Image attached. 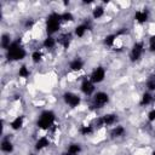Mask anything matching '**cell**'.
Instances as JSON below:
<instances>
[{
  "label": "cell",
  "mask_w": 155,
  "mask_h": 155,
  "mask_svg": "<svg viewBox=\"0 0 155 155\" xmlns=\"http://www.w3.org/2000/svg\"><path fill=\"white\" fill-rule=\"evenodd\" d=\"M27 56L25 50L21 46L18 41H12L10 47L7 48V59L8 61H22Z\"/></svg>",
  "instance_id": "1"
},
{
  "label": "cell",
  "mask_w": 155,
  "mask_h": 155,
  "mask_svg": "<svg viewBox=\"0 0 155 155\" xmlns=\"http://www.w3.org/2000/svg\"><path fill=\"white\" fill-rule=\"evenodd\" d=\"M61 22H62V15L57 13V12H52L47 16L46 19V31L48 34V36H51L52 34L57 33L61 27Z\"/></svg>",
  "instance_id": "2"
},
{
  "label": "cell",
  "mask_w": 155,
  "mask_h": 155,
  "mask_svg": "<svg viewBox=\"0 0 155 155\" xmlns=\"http://www.w3.org/2000/svg\"><path fill=\"white\" fill-rule=\"evenodd\" d=\"M54 119H56V115L53 111L51 110H45L40 114V117L38 120V127L41 128V130H48L51 126H53V122H54Z\"/></svg>",
  "instance_id": "3"
},
{
  "label": "cell",
  "mask_w": 155,
  "mask_h": 155,
  "mask_svg": "<svg viewBox=\"0 0 155 155\" xmlns=\"http://www.w3.org/2000/svg\"><path fill=\"white\" fill-rule=\"evenodd\" d=\"M143 51H144V44L142 41H138V42H134L132 48H131V53H130V58H131V62H136L138 61L142 54H143Z\"/></svg>",
  "instance_id": "4"
},
{
  "label": "cell",
  "mask_w": 155,
  "mask_h": 155,
  "mask_svg": "<svg viewBox=\"0 0 155 155\" xmlns=\"http://www.w3.org/2000/svg\"><path fill=\"white\" fill-rule=\"evenodd\" d=\"M104 78H105V69H104L103 67H97V68L91 73V75H90V80H91V82H93V84H99V82H102V81L104 80Z\"/></svg>",
  "instance_id": "5"
},
{
  "label": "cell",
  "mask_w": 155,
  "mask_h": 155,
  "mask_svg": "<svg viewBox=\"0 0 155 155\" xmlns=\"http://www.w3.org/2000/svg\"><path fill=\"white\" fill-rule=\"evenodd\" d=\"M63 99H64L65 104H68V105L71 107V108L78 107V105L80 104V102H81L80 97H79L78 94L73 93V92H65V93L63 94Z\"/></svg>",
  "instance_id": "6"
},
{
  "label": "cell",
  "mask_w": 155,
  "mask_h": 155,
  "mask_svg": "<svg viewBox=\"0 0 155 155\" xmlns=\"http://www.w3.org/2000/svg\"><path fill=\"white\" fill-rule=\"evenodd\" d=\"M109 102V94L105 92H97L93 96V105L96 108H102Z\"/></svg>",
  "instance_id": "7"
},
{
  "label": "cell",
  "mask_w": 155,
  "mask_h": 155,
  "mask_svg": "<svg viewBox=\"0 0 155 155\" xmlns=\"http://www.w3.org/2000/svg\"><path fill=\"white\" fill-rule=\"evenodd\" d=\"M81 92L86 96H91L93 92H94V84L91 82V80H87L85 79L82 82H81Z\"/></svg>",
  "instance_id": "8"
},
{
  "label": "cell",
  "mask_w": 155,
  "mask_h": 155,
  "mask_svg": "<svg viewBox=\"0 0 155 155\" xmlns=\"http://www.w3.org/2000/svg\"><path fill=\"white\" fill-rule=\"evenodd\" d=\"M102 120H103L104 126H111V125H114L116 122L117 117H116L115 114H105V115L102 116Z\"/></svg>",
  "instance_id": "9"
},
{
  "label": "cell",
  "mask_w": 155,
  "mask_h": 155,
  "mask_svg": "<svg viewBox=\"0 0 155 155\" xmlns=\"http://www.w3.org/2000/svg\"><path fill=\"white\" fill-rule=\"evenodd\" d=\"M48 145H50V139H48L47 137H41V138H39V139L36 140V143H35V149H36V150H42V149L47 148Z\"/></svg>",
  "instance_id": "10"
},
{
  "label": "cell",
  "mask_w": 155,
  "mask_h": 155,
  "mask_svg": "<svg viewBox=\"0 0 155 155\" xmlns=\"http://www.w3.org/2000/svg\"><path fill=\"white\" fill-rule=\"evenodd\" d=\"M125 31H126V30H120V31H117L116 34H110V35L105 36V39H104V44H105L107 46H113L114 42H115V40H116V38H117L119 35L124 34Z\"/></svg>",
  "instance_id": "11"
},
{
  "label": "cell",
  "mask_w": 155,
  "mask_h": 155,
  "mask_svg": "<svg viewBox=\"0 0 155 155\" xmlns=\"http://www.w3.org/2000/svg\"><path fill=\"white\" fill-rule=\"evenodd\" d=\"M125 132H126L125 127L121 126V125H117V126H115V127L111 130L110 136H111L113 138H119V137H122V136L125 134Z\"/></svg>",
  "instance_id": "12"
},
{
  "label": "cell",
  "mask_w": 155,
  "mask_h": 155,
  "mask_svg": "<svg viewBox=\"0 0 155 155\" xmlns=\"http://www.w3.org/2000/svg\"><path fill=\"white\" fill-rule=\"evenodd\" d=\"M148 17H149V15H148V12L147 11H137L136 13H134V19L138 22V23H145L147 21H148Z\"/></svg>",
  "instance_id": "13"
},
{
  "label": "cell",
  "mask_w": 155,
  "mask_h": 155,
  "mask_svg": "<svg viewBox=\"0 0 155 155\" xmlns=\"http://www.w3.org/2000/svg\"><path fill=\"white\" fill-rule=\"evenodd\" d=\"M58 42H59L64 48H68L69 45H70V42H71V34H70V33H67V34L62 35V36L59 38Z\"/></svg>",
  "instance_id": "14"
},
{
  "label": "cell",
  "mask_w": 155,
  "mask_h": 155,
  "mask_svg": "<svg viewBox=\"0 0 155 155\" xmlns=\"http://www.w3.org/2000/svg\"><path fill=\"white\" fill-rule=\"evenodd\" d=\"M88 28H90V25H88L87 23H82V24L78 25V27L75 28V35L79 36V38H82V36L85 35V33L88 30Z\"/></svg>",
  "instance_id": "15"
},
{
  "label": "cell",
  "mask_w": 155,
  "mask_h": 155,
  "mask_svg": "<svg viewBox=\"0 0 155 155\" xmlns=\"http://www.w3.org/2000/svg\"><path fill=\"white\" fill-rule=\"evenodd\" d=\"M70 69L71 70H74V71H79V70H81L82 68H84V62L80 59V58H75V59H73L71 62H70Z\"/></svg>",
  "instance_id": "16"
},
{
  "label": "cell",
  "mask_w": 155,
  "mask_h": 155,
  "mask_svg": "<svg viewBox=\"0 0 155 155\" xmlns=\"http://www.w3.org/2000/svg\"><path fill=\"white\" fill-rule=\"evenodd\" d=\"M67 151L69 154H71V155H79L81 153V145L79 143H71L67 148Z\"/></svg>",
  "instance_id": "17"
},
{
  "label": "cell",
  "mask_w": 155,
  "mask_h": 155,
  "mask_svg": "<svg viewBox=\"0 0 155 155\" xmlns=\"http://www.w3.org/2000/svg\"><path fill=\"white\" fill-rule=\"evenodd\" d=\"M23 121H24V117H23V116H17V117L10 124V126H11L12 130H19V128L23 126Z\"/></svg>",
  "instance_id": "18"
},
{
  "label": "cell",
  "mask_w": 155,
  "mask_h": 155,
  "mask_svg": "<svg viewBox=\"0 0 155 155\" xmlns=\"http://www.w3.org/2000/svg\"><path fill=\"white\" fill-rule=\"evenodd\" d=\"M1 150L4 153H8L10 154V153L13 151V144L8 139H5V140L1 142Z\"/></svg>",
  "instance_id": "19"
},
{
  "label": "cell",
  "mask_w": 155,
  "mask_h": 155,
  "mask_svg": "<svg viewBox=\"0 0 155 155\" xmlns=\"http://www.w3.org/2000/svg\"><path fill=\"white\" fill-rule=\"evenodd\" d=\"M11 44H12V41H11V36H10L8 34H4V35L1 36V47H2L4 50L7 51V48L10 47Z\"/></svg>",
  "instance_id": "20"
},
{
  "label": "cell",
  "mask_w": 155,
  "mask_h": 155,
  "mask_svg": "<svg viewBox=\"0 0 155 155\" xmlns=\"http://www.w3.org/2000/svg\"><path fill=\"white\" fill-rule=\"evenodd\" d=\"M103 15H104V8H103V6H96V7L93 8V11H92V17H93L94 19L102 18Z\"/></svg>",
  "instance_id": "21"
},
{
  "label": "cell",
  "mask_w": 155,
  "mask_h": 155,
  "mask_svg": "<svg viewBox=\"0 0 155 155\" xmlns=\"http://www.w3.org/2000/svg\"><path fill=\"white\" fill-rule=\"evenodd\" d=\"M56 39L53 38V36H47L45 40H44V42H42V45H44V47H46V48H52V47H54V45H56Z\"/></svg>",
  "instance_id": "22"
},
{
  "label": "cell",
  "mask_w": 155,
  "mask_h": 155,
  "mask_svg": "<svg viewBox=\"0 0 155 155\" xmlns=\"http://www.w3.org/2000/svg\"><path fill=\"white\" fill-rule=\"evenodd\" d=\"M151 101H153V96H151L149 92H145V93H143V96H142L140 105H148V104L151 103Z\"/></svg>",
  "instance_id": "23"
},
{
  "label": "cell",
  "mask_w": 155,
  "mask_h": 155,
  "mask_svg": "<svg viewBox=\"0 0 155 155\" xmlns=\"http://www.w3.org/2000/svg\"><path fill=\"white\" fill-rule=\"evenodd\" d=\"M79 132H80V134H82V136H88V134H91L92 132H93V127L91 126V125H85V126H81L80 127V130H79Z\"/></svg>",
  "instance_id": "24"
},
{
  "label": "cell",
  "mask_w": 155,
  "mask_h": 155,
  "mask_svg": "<svg viewBox=\"0 0 155 155\" xmlns=\"http://www.w3.org/2000/svg\"><path fill=\"white\" fill-rule=\"evenodd\" d=\"M31 61H33V63H35V64L40 63V62L42 61V53H41L40 51H34V52L31 53Z\"/></svg>",
  "instance_id": "25"
},
{
  "label": "cell",
  "mask_w": 155,
  "mask_h": 155,
  "mask_svg": "<svg viewBox=\"0 0 155 155\" xmlns=\"http://www.w3.org/2000/svg\"><path fill=\"white\" fill-rule=\"evenodd\" d=\"M29 74H30V71H29V69L25 67V65H22L21 68H19V70H18V75L21 76V78H28L29 76Z\"/></svg>",
  "instance_id": "26"
},
{
  "label": "cell",
  "mask_w": 155,
  "mask_h": 155,
  "mask_svg": "<svg viewBox=\"0 0 155 155\" xmlns=\"http://www.w3.org/2000/svg\"><path fill=\"white\" fill-rule=\"evenodd\" d=\"M147 87L149 91H155V76H151L147 80Z\"/></svg>",
  "instance_id": "27"
},
{
  "label": "cell",
  "mask_w": 155,
  "mask_h": 155,
  "mask_svg": "<svg viewBox=\"0 0 155 155\" xmlns=\"http://www.w3.org/2000/svg\"><path fill=\"white\" fill-rule=\"evenodd\" d=\"M74 19V16L70 13V12H63L62 13V21H65V22H71Z\"/></svg>",
  "instance_id": "28"
},
{
  "label": "cell",
  "mask_w": 155,
  "mask_h": 155,
  "mask_svg": "<svg viewBox=\"0 0 155 155\" xmlns=\"http://www.w3.org/2000/svg\"><path fill=\"white\" fill-rule=\"evenodd\" d=\"M148 120H149V121H155V109H153L151 111H149V114H148Z\"/></svg>",
  "instance_id": "29"
},
{
  "label": "cell",
  "mask_w": 155,
  "mask_h": 155,
  "mask_svg": "<svg viewBox=\"0 0 155 155\" xmlns=\"http://www.w3.org/2000/svg\"><path fill=\"white\" fill-rule=\"evenodd\" d=\"M151 45H155V35H151L149 39V46H151Z\"/></svg>",
  "instance_id": "30"
},
{
  "label": "cell",
  "mask_w": 155,
  "mask_h": 155,
  "mask_svg": "<svg viewBox=\"0 0 155 155\" xmlns=\"http://www.w3.org/2000/svg\"><path fill=\"white\" fill-rule=\"evenodd\" d=\"M33 23H34L33 21H28V22L25 23V25H27V27H31V25H33Z\"/></svg>",
  "instance_id": "31"
},
{
  "label": "cell",
  "mask_w": 155,
  "mask_h": 155,
  "mask_svg": "<svg viewBox=\"0 0 155 155\" xmlns=\"http://www.w3.org/2000/svg\"><path fill=\"white\" fill-rule=\"evenodd\" d=\"M149 50H150L151 52H154V51H155V45H151V46H149Z\"/></svg>",
  "instance_id": "32"
},
{
  "label": "cell",
  "mask_w": 155,
  "mask_h": 155,
  "mask_svg": "<svg viewBox=\"0 0 155 155\" xmlns=\"http://www.w3.org/2000/svg\"><path fill=\"white\" fill-rule=\"evenodd\" d=\"M62 155H71V154H69L68 151H64V153H62Z\"/></svg>",
  "instance_id": "33"
},
{
  "label": "cell",
  "mask_w": 155,
  "mask_h": 155,
  "mask_svg": "<svg viewBox=\"0 0 155 155\" xmlns=\"http://www.w3.org/2000/svg\"><path fill=\"white\" fill-rule=\"evenodd\" d=\"M151 155H155V151H153V154H151Z\"/></svg>",
  "instance_id": "34"
},
{
  "label": "cell",
  "mask_w": 155,
  "mask_h": 155,
  "mask_svg": "<svg viewBox=\"0 0 155 155\" xmlns=\"http://www.w3.org/2000/svg\"><path fill=\"white\" fill-rule=\"evenodd\" d=\"M154 75H155V70H154Z\"/></svg>",
  "instance_id": "35"
},
{
  "label": "cell",
  "mask_w": 155,
  "mask_h": 155,
  "mask_svg": "<svg viewBox=\"0 0 155 155\" xmlns=\"http://www.w3.org/2000/svg\"><path fill=\"white\" fill-rule=\"evenodd\" d=\"M30 155H34V154H30Z\"/></svg>",
  "instance_id": "36"
}]
</instances>
